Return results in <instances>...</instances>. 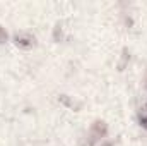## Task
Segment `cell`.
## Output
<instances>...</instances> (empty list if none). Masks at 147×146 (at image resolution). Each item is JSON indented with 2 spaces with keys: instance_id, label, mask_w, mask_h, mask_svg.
<instances>
[{
  "instance_id": "cell-1",
  "label": "cell",
  "mask_w": 147,
  "mask_h": 146,
  "mask_svg": "<svg viewBox=\"0 0 147 146\" xmlns=\"http://www.w3.org/2000/svg\"><path fill=\"white\" fill-rule=\"evenodd\" d=\"M105 134H106V126H105V122H96V124L92 126V129H91V138H92V139H101Z\"/></svg>"
},
{
  "instance_id": "cell-2",
  "label": "cell",
  "mask_w": 147,
  "mask_h": 146,
  "mask_svg": "<svg viewBox=\"0 0 147 146\" xmlns=\"http://www.w3.org/2000/svg\"><path fill=\"white\" fill-rule=\"evenodd\" d=\"M16 43H17L19 46L29 48V46L34 45V38L31 36V35H17V36H16Z\"/></svg>"
},
{
  "instance_id": "cell-3",
  "label": "cell",
  "mask_w": 147,
  "mask_h": 146,
  "mask_svg": "<svg viewBox=\"0 0 147 146\" xmlns=\"http://www.w3.org/2000/svg\"><path fill=\"white\" fill-rule=\"evenodd\" d=\"M139 122H140V126L144 129H147V103L142 105L140 110H139Z\"/></svg>"
},
{
  "instance_id": "cell-4",
  "label": "cell",
  "mask_w": 147,
  "mask_h": 146,
  "mask_svg": "<svg viewBox=\"0 0 147 146\" xmlns=\"http://www.w3.org/2000/svg\"><path fill=\"white\" fill-rule=\"evenodd\" d=\"M5 38H7V35H5V31L0 28V43H3L5 41Z\"/></svg>"
}]
</instances>
